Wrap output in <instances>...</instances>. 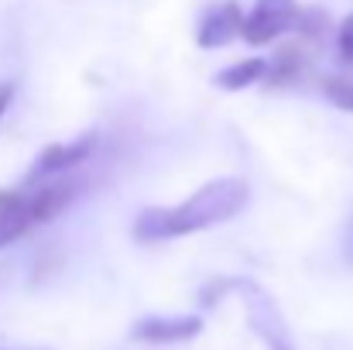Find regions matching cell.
<instances>
[{
    "instance_id": "obj_5",
    "label": "cell",
    "mask_w": 353,
    "mask_h": 350,
    "mask_svg": "<svg viewBox=\"0 0 353 350\" xmlns=\"http://www.w3.org/2000/svg\"><path fill=\"white\" fill-rule=\"evenodd\" d=\"M236 35H243V14L236 0H220L213 7H206L199 28H196V41L199 48H223L230 45Z\"/></svg>"
},
{
    "instance_id": "obj_4",
    "label": "cell",
    "mask_w": 353,
    "mask_h": 350,
    "mask_svg": "<svg viewBox=\"0 0 353 350\" xmlns=\"http://www.w3.org/2000/svg\"><path fill=\"white\" fill-rule=\"evenodd\" d=\"M93 148H97V134H83V137L65 141V144H48V148H45V151L34 158V165H31L28 179L45 186L48 179H55V175L69 172L72 165L86 162V158L93 155Z\"/></svg>"
},
{
    "instance_id": "obj_9",
    "label": "cell",
    "mask_w": 353,
    "mask_h": 350,
    "mask_svg": "<svg viewBox=\"0 0 353 350\" xmlns=\"http://www.w3.org/2000/svg\"><path fill=\"white\" fill-rule=\"evenodd\" d=\"M336 48H340V59L353 66V14H347L336 28Z\"/></svg>"
},
{
    "instance_id": "obj_12",
    "label": "cell",
    "mask_w": 353,
    "mask_h": 350,
    "mask_svg": "<svg viewBox=\"0 0 353 350\" xmlns=\"http://www.w3.org/2000/svg\"><path fill=\"white\" fill-rule=\"evenodd\" d=\"M350 240H353V237H350Z\"/></svg>"
},
{
    "instance_id": "obj_1",
    "label": "cell",
    "mask_w": 353,
    "mask_h": 350,
    "mask_svg": "<svg viewBox=\"0 0 353 350\" xmlns=\"http://www.w3.org/2000/svg\"><path fill=\"white\" fill-rule=\"evenodd\" d=\"M250 189L243 179H216L196 189L185 203L172 210H141L134 220V240L154 244L168 237H185V233L210 231L223 220H234L236 213L247 206Z\"/></svg>"
},
{
    "instance_id": "obj_6",
    "label": "cell",
    "mask_w": 353,
    "mask_h": 350,
    "mask_svg": "<svg viewBox=\"0 0 353 350\" xmlns=\"http://www.w3.org/2000/svg\"><path fill=\"white\" fill-rule=\"evenodd\" d=\"M203 333L199 316H148L137 320L130 330V340L137 344H185Z\"/></svg>"
},
{
    "instance_id": "obj_11",
    "label": "cell",
    "mask_w": 353,
    "mask_h": 350,
    "mask_svg": "<svg viewBox=\"0 0 353 350\" xmlns=\"http://www.w3.org/2000/svg\"><path fill=\"white\" fill-rule=\"evenodd\" d=\"M278 350H288V347H278Z\"/></svg>"
},
{
    "instance_id": "obj_10",
    "label": "cell",
    "mask_w": 353,
    "mask_h": 350,
    "mask_svg": "<svg viewBox=\"0 0 353 350\" xmlns=\"http://www.w3.org/2000/svg\"><path fill=\"white\" fill-rule=\"evenodd\" d=\"M10 100H14V86H10V83H0V117L7 114Z\"/></svg>"
},
{
    "instance_id": "obj_7",
    "label": "cell",
    "mask_w": 353,
    "mask_h": 350,
    "mask_svg": "<svg viewBox=\"0 0 353 350\" xmlns=\"http://www.w3.org/2000/svg\"><path fill=\"white\" fill-rule=\"evenodd\" d=\"M268 72H271V66H268L264 59H243V62H236L230 69L216 72L213 83H216L220 90H247V86H254L257 79H264Z\"/></svg>"
},
{
    "instance_id": "obj_8",
    "label": "cell",
    "mask_w": 353,
    "mask_h": 350,
    "mask_svg": "<svg viewBox=\"0 0 353 350\" xmlns=\"http://www.w3.org/2000/svg\"><path fill=\"white\" fill-rule=\"evenodd\" d=\"M323 93L330 104H336L340 110H350L353 114V79L347 76H326L323 79Z\"/></svg>"
},
{
    "instance_id": "obj_3",
    "label": "cell",
    "mask_w": 353,
    "mask_h": 350,
    "mask_svg": "<svg viewBox=\"0 0 353 350\" xmlns=\"http://www.w3.org/2000/svg\"><path fill=\"white\" fill-rule=\"evenodd\" d=\"M302 10L295 0H254L250 14L243 17V41L247 45H271L274 38L299 28Z\"/></svg>"
},
{
    "instance_id": "obj_2",
    "label": "cell",
    "mask_w": 353,
    "mask_h": 350,
    "mask_svg": "<svg viewBox=\"0 0 353 350\" xmlns=\"http://www.w3.org/2000/svg\"><path fill=\"white\" fill-rule=\"evenodd\" d=\"M76 196V182H45L38 189H0V247L21 240L24 233L55 213H62Z\"/></svg>"
}]
</instances>
